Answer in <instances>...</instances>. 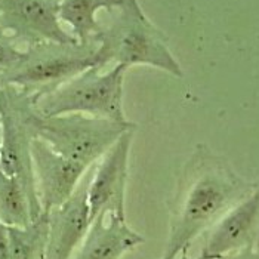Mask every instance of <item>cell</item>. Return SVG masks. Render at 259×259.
<instances>
[{"instance_id": "obj_1", "label": "cell", "mask_w": 259, "mask_h": 259, "mask_svg": "<svg viewBox=\"0 0 259 259\" xmlns=\"http://www.w3.org/2000/svg\"><path fill=\"white\" fill-rule=\"evenodd\" d=\"M256 184L240 177L233 166L200 144L181 170L169 203V234L160 259H177L207 233Z\"/></svg>"}, {"instance_id": "obj_2", "label": "cell", "mask_w": 259, "mask_h": 259, "mask_svg": "<svg viewBox=\"0 0 259 259\" xmlns=\"http://www.w3.org/2000/svg\"><path fill=\"white\" fill-rule=\"evenodd\" d=\"M100 68L110 62L126 68L147 65L174 77H182L180 61L172 54L167 37L147 17L140 0H124L113 22L95 37Z\"/></svg>"}, {"instance_id": "obj_3", "label": "cell", "mask_w": 259, "mask_h": 259, "mask_svg": "<svg viewBox=\"0 0 259 259\" xmlns=\"http://www.w3.org/2000/svg\"><path fill=\"white\" fill-rule=\"evenodd\" d=\"M101 70L98 67L89 68L58 88L33 98L37 113L43 117L81 114L121 124L132 123L123 110L127 68L114 65L105 73Z\"/></svg>"}, {"instance_id": "obj_4", "label": "cell", "mask_w": 259, "mask_h": 259, "mask_svg": "<svg viewBox=\"0 0 259 259\" xmlns=\"http://www.w3.org/2000/svg\"><path fill=\"white\" fill-rule=\"evenodd\" d=\"M97 48L95 41L31 45L17 67L0 79V86L17 88L36 98L89 68H100Z\"/></svg>"}, {"instance_id": "obj_5", "label": "cell", "mask_w": 259, "mask_h": 259, "mask_svg": "<svg viewBox=\"0 0 259 259\" xmlns=\"http://www.w3.org/2000/svg\"><path fill=\"white\" fill-rule=\"evenodd\" d=\"M30 123L36 138L46 142L64 157L74 160L88 169L94 166L124 132L138 127L134 121L121 124L81 114L43 117L37 113L34 101L30 111Z\"/></svg>"}, {"instance_id": "obj_6", "label": "cell", "mask_w": 259, "mask_h": 259, "mask_svg": "<svg viewBox=\"0 0 259 259\" xmlns=\"http://www.w3.org/2000/svg\"><path fill=\"white\" fill-rule=\"evenodd\" d=\"M31 107V95L12 86H0V172L22 181L37 199L31 160L36 138L30 123Z\"/></svg>"}, {"instance_id": "obj_7", "label": "cell", "mask_w": 259, "mask_h": 259, "mask_svg": "<svg viewBox=\"0 0 259 259\" xmlns=\"http://www.w3.org/2000/svg\"><path fill=\"white\" fill-rule=\"evenodd\" d=\"M60 0H0L2 27L24 48L31 45L79 43L61 24Z\"/></svg>"}, {"instance_id": "obj_8", "label": "cell", "mask_w": 259, "mask_h": 259, "mask_svg": "<svg viewBox=\"0 0 259 259\" xmlns=\"http://www.w3.org/2000/svg\"><path fill=\"white\" fill-rule=\"evenodd\" d=\"M134 132H124L114 145L98 160L88 184V203L91 220L101 213H124L126 184Z\"/></svg>"}, {"instance_id": "obj_9", "label": "cell", "mask_w": 259, "mask_h": 259, "mask_svg": "<svg viewBox=\"0 0 259 259\" xmlns=\"http://www.w3.org/2000/svg\"><path fill=\"white\" fill-rule=\"evenodd\" d=\"M33 177L43 213L64 204L77 190L88 167L64 157L46 142L34 138L31 144Z\"/></svg>"}, {"instance_id": "obj_10", "label": "cell", "mask_w": 259, "mask_h": 259, "mask_svg": "<svg viewBox=\"0 0 259 259\" xmlns=\"http://www.w3.org/2000/svg\"><path fill=\"white\" fill-rule=\"evenodd\" d=\"M259 241V184L253 191L233 206L207 233L201 255L221 259L255 246Z\"/></svg>"}, {"instance_id": "obj_11", "label": "cell", "mask_w": 259, "mask_h": 259, "mask_svg": "<svg viewBox=\"0 0 259 259\" xmlns=\"http://www.w3.org/2000/svg\"><path fill=\"white\" fill-rule=\"evenodd\" d=\"M89 177L83 178L74 194L64 204L48 212L45 259H73L91 227L88 203Z\"/></svg>"}, {"instance_id": "obj_12", "label": "cell", "mask_w": 259, "mask_h": 259, "mask_svg": "<svg viewBox=\"0 0 259 259\" xmlns=\"http://www.w3.org/2000/svg\"><path fill=\"white\" fill-rule=\"evenodd\" d=\"M145 241L126 221V215L101 213L91 227L73 259H121Z\"/></svg>"}, {"instance_id": "obj_13", "label": "cell", "mask_w": 259, "mask_h": 259, "mask_svg": "<svg viewBox=\"0 0 259 259\" xmlns=\"http://www.w3.org/2000/svg\"><path fill=\"white\" fill-rule=\"evenodd\" d=\"M124 0H60L58 17L62 25L68 27L70 34L81 45L95 41L100 34V11H117Z\"/></svg>"}, {"instance_id": "obj_14", "label": "cell", "mask_w": 259, "mask_h": 259, "mask_svg": "<svg viewBox=\"0 0 259 259\" xmlns=\"http://www.w3.org/2000/svg\"><path fill=\"white\" fill-rule=\"evenodd\" d=\"M39 200L15 177L0 172V221L12 228H24L41 217Z\"/></svg>"}, {"instance_id": "obj_15", "label": "cell", "mask_w": 259, "mask_h": 259, "mask_svg": "<svg viewBox=\"0 0 259 259\" xmlns=\"http://www.w3.org/2000/svg\"><path fill=\"white\" fill-rule=\"evenodd\" d=\"M9 259H45L46 234H48V215L41 213L30 225L24 228H12Z\"/></svg>"}, {"instance_id": "obj_16", "label": "cell", "mask_w": 259, "mask_h": 259, "mask_svg": "<svg viewBox=\"0 0 259 259\" xmlns=\"http://www.w3.org/2000/svg\"><path fill=\"white\" fill-rule=\"evenodd\" d=\"M25 48L14 39L0 24V79L22 60Z\"/></svg>"}, {"instance_id": "obj_17", "label": "cell", "mask_w": 259, "mask_h": 259, "mask_svg": "<svg viewBox=\"0 0 259 259\" xmlns=\"http://www.w3.org/2000/svg\"><path fill=\"white\" fill-rule=\"evenodd\" d=\"M9 247H11L9 227L0 221V259H9Z\"/></svg>"}, {"instance_id": "obj_18", "label": "cell", "mask_w": 259, "mask_h": 259, "mask_svg": "<svg viewBox=\"0 0 259 259\" xmlns=\"http://www.w3.org/2000/svg\"><path fill=\"white\" fill-rule=\"evenodd\" d=\"M221 259H259V241L255 246H250V247H246V249L239 250V252L230 253V255Z\"/></svg>"}, {"instance_id": "obj_19", "label": "cell", "mask_w": 259, "mask_h": 259, "mask_svg": "<svg viewBox=\"0 0 259 259\" xmlns=\"http://www.w3.org/2000/svg\"><path fill=\"white\" fill-rule=\"evenodd\" d=\"M188 250H190V249H185V250H182V252L180 253V256H178L177 259H191L190 256H188ZM194 259H207V258H206L204 255H201V253H200L199 256H197V258H194Z\"/></svg>"}]
</instances>
